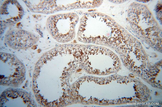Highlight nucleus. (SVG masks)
I'll use <instances>...</instances> for the list:
<instances>
[{
  "label": "nucleus",
  "mask_w": 162,
  "mask_h": 107,
  "mask_svg": "<svg viewBox=\"0 0 162 107\" xmlns=\"http://www.w3.org/2000/svg\"><path fill=\"white\" fill-rule=\"evenodd\" d=\"M78 20V16L74 13L55 15L48 18L47 28L55 40L59 42H66L74 37L75 27Z\"/></svg>",
  "instance_id": "nucleus-1"
},
{
  "label": "nucleus",
  "mask_w": 162,
  "mask_h": 107,
  "mask_svg": "<svg viewBox=\"0 0 162 107\" xmlns=\"http://www.w3.org/2000/svg\"><path fill=\"white\" fill-rule=\"evenodd\" d=\"M0 56V60L4 65L3 68L8 69L5 70V74L0 77V82L9 81L16 83L22 81L25 77V70L22 62L12 54L1 53Z\"/></svg>",
  "instance_id": "nucleus-2"
},
{
  "label": "nucleus",
  "mask_w": 162,
  "mask_h": 107,
  "mask_svg": "<svg viewBox=\"0 0 162 107\" xmlns=\"http://www.w3.org/2000/svg\"><path fill=\"white\" fill-rule=\"evenodd\" d=\"M5 41L10 47L14 49H25L34 44L35 38L33 34L26 31L14 29L6 35Z\"/></svg>",
  "instance_id": "nucleus-3"
},
{
  "label": "nucleus",
  "mask_w": 162,
  "mask_h": 107,
  "mask_svg": "<svg viewBox=\"0 0 162 107\" xmlns=\"http://www.w3.org/2000/svg\"><path fill=\"white\" fill-rule=\"evenodd\" d=\"M24 14L23 8L16 0H6L0 8V20L5 25L16 23L21 19Z\"/></svg>",
  "instance_id": "nucleus-4"
}]
</instances>
